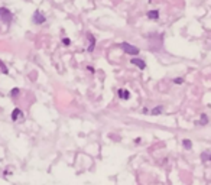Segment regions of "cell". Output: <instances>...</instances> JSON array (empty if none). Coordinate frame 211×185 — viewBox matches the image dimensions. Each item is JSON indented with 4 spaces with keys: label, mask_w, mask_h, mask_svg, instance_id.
Segmentation results:
<instances>
[{
    "label": "cell",
    "mask_w": 211,
    "mask_h": 185,
    "mask_svg": "<svg viewBox=\"0 0 211 185\" xmlns=\"http://www.w3.org/2000/svg\"><path fill=\"white\" fill-rule=\"evenodd\" d=\"M120 48L123 49V52L127 55H132V56H136V55L140 54V49L137 48V46H134V45L129 44V42H122V44L119 45Z\"/></svg>",
    "instance_id": "cell-1"
},
{
    "label": "cell",
    "mask_w": 211,
    "mask_h": 185,
    "mask_svg": "<svg viewBox=\"0 0 211 185\" xmlns=\"http://www.w3.org/2000/svg\"><path fill=\"white\" fill-rule=\"evenodd\" d=\"M0 20L6 25H10L13 20V15L7 7H0Z\"/></svg>",
    "instance_id": "cell-2"
},
{
    "label": "cell",
    "mask_w": 211,
    "mask_h": 185,
    "mask_svg": "<svg viewBox=\"0 0 211 185\" xmlns=\"http://www.w3.org/2000/svg\"><path fill=\"white\" fill-rule=\"evenodd\" d=\"M45 20H46V18H45V15L41 10H35L34 12L32 22H34L35 25H42V23H45Z\"/></svg>",
    "instance_id": "cell-3"
},
{
    "label": "cell",
    "mask_w": 211,
    "mask_h": 185,
    "mask_svg": "<svg viewBox=\"0 0 211 185\" xmlns=\"http://www.w3.org/2000/svg\"><path fill=\"white\" fill-rule=\"evenodd\" d=\"M87 39H88V46H87V51L88 52H93L96 49V36L93 33H87Z\"/></svg>",
    "instance_id": "cell-4"
},
{
    "label": "cell",
    "mask_w": 211,
    "mask_h": 185,
    "mask_svg": "<svg viewBox=\"0 0 211 185\" xmlns=\"http://www.w3.org/2000/svg\"><path fill=\"white\" fill-rule=\"evenodd\" d=\"M130 64L132 65H136L139 69H146V62L140 58H130Z\"/></svg>",
    "instance_id": "cell-5"
},
{
    "label": "cell",
    "mask_w": 211,
    "mask_h": 185,
    "mask_svg": "<svg viewBox=\"0 0 211 185\" xmlns=\"http://www.w3.org/2000/svg\"><path fill=\"white\" fill-rule=\"evenodd\" d=\"M117 96H119L120 100H129V98H130V91L126 90V88H120V90L117 91Z\"/></svg>",
    "instance_id": "cell-6"
},
{
    "label": "cell",
    "mask_w": 211,
    "mask_h": 185,
    "mask_svg": "<svg viewBox=\"0 0 211 185\" xmlns=\"http://www.w3.org/2000/svg\"><path fill=\"white\" fill-rule=\"evenodd\" d=\"M164 110H165V107L162 104H159V106H156V107H153V109L150 110V114L152 116H161L164 113Z\"/></svg>",
    "instance_id": "cell-7"
},
{
    "label": "cell",
    "mask_w": 211,
    "mask_h": 185,
    "mask_svg": "<svg viewBox=\"0 0 211 185\" xmlns=\"http://www.w3.org/2000/svg\"><path fill=\"white\" fill-rule=\"evenodd\" d=\"M146 16H147V19H150V20H156V19H159V10L146 12Z\"/></svg>",
    "instance_id": "cell-8"
},
{
    "label": "cell",
    "mask_w": 211,
    "mask_h": 185,
    "mask_svg": "<svg viewBox=\"0 0 211 185\" xmlns=\"http://www.w3.org/2000/svg\"><path fill=\"white\" fill-rule=\"evenodd\" d=\"M22 116H23V111L20 109H15L12 111V120H13V121H16V120L19 119V117H22Z\"/></svg>",
    "instance_id": "cell-9"
},
{
    "label": "cell",
    "mask_w": 211,
    "mask_h": 185,
    "mask_svg": "<svg viewBox=\"0 0 211 185\" xmlns=\"http://www.w3.org/2000/svg\"><path fill=\"white\" fill-rule=\"evenodd\" d=\"M201 161L202 162H211V151H205L201 153Z\"/></svg>",
    "instance_id": "cell-10"
},
{
    "label": "cell",
    "mask_w": 211,
    "mask_h": 185,
    "mask_svg": "<svg viewBox=\"0 0 211 185\" xmlns=\"http://www.w3.org/2000/svg\"><path fill=\"white\" fill-rule=\"evenodd\" d=\"M197 124H201V126H207V124H208V116H207V114H201L200 121H198Z\"/></svg>",
    "instance_id": "cell-11"
},
{
    "label": "cell",
    "mask_w": 211,
    "mask_h": 185,
    "mask_svg": "<svg viewBox=\"0 0 211 185\" xmlns=\"http://www.w3.org/2000/svg\"><path fill=\"white\" fill-rule=\"evenodd\" d=\"M182 146H184V149L189 151L192 148V142L189 140V139H182Z\"/></svg>",
    "instance_id": "cell-12"
},
{
    "label": "cell",
    "mask_w": 211,
    "mask_h": 185,
    "mask_svg": "<svg viewBox=\"0 0 211 185\" xmlns=\"http://www.w3.org/2000/svg\"><path fill=\"white\" fill-rule=\"evenodd\" d=\"M19 93H20V90H19V88L16 87V88H12L10 90V97H18V96H19Z\"/></svg>",
    "instance_id": "cell-13"
},
{
    "label": "cell",
    "mask_w": 211,
    "mask_h": 185,
    "mask_svg": "<svg viewBox=\"0 0 211 185\" xmlns=\"http://www.w3.org/2000/svg\"><path fill=\"white\" fill-rule=\"evenodd\" d=\"M0 69H1V72L3 74H9V69H7V67L4 65V62L0 59Z\"/></svg>",
    "instance_id": "cell-14"
},
{
    "label": "cell",
    "mask_w": 211,
    "mask_h": 185,
    "mask_svg": "<svg viewBox=\"0 0 211 185\" xmlns=\"http://www.w3.org/2000/svg\"><path fill=\"white\" fill-rule=\"evenodd\" d=\"M184 78L182 77H179V78H174V84H178V86H181V84H184Z\"/></svg>",
    "instance_id": "cell-15"
},
{
    "label": "cell",
    "mask_w": 211,
    "mask_h": 185,
    "mask_svg": "<svg viewBox=\"0 0 211 185\" xmlns=\"http://www.w3.org/2000/svg\"><path fill=\"white\" fill-rule=\"evenodd\" d=\"M62 44L65 45V46H69L71 45V39L69 38H62Z\"/></svg>",
    "instance_id": "cell-16"
},
{
    "label": "cell",
    "mask_w": 211,
    "mask_h": 185,
    "mask_svg": "<svg viewBox=\"0 0 211 185\" xmlns=\"http://www.w3.org/2000/svg\"><path fill=\"white\" fill-rule=\"evenodd\" d=\"M87 69H88V71H90V72H91V74H94V72H96V69H94V68H93V67H87Z\"/></svg>",
    "instance_id": "cell-17"
},
{
    "label": "cell",
    "mask_w": 211,
    "mask_h": 185,
    "mask_svg": "<svg viewBox=\"0 0 211 185\" xmlns=\"http://www.w3.org/2000/svg\"><path fill=\"white\" fill-rule=\"evenodd\" d=\"M147 1H152V0H147Z\"/></svg>",
    "instance_id": "cell-18"
}]
</instances>
